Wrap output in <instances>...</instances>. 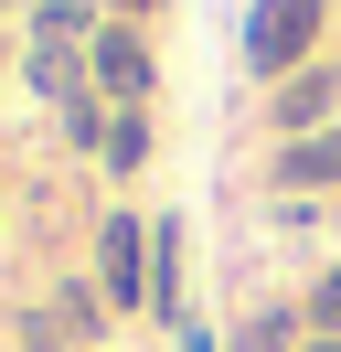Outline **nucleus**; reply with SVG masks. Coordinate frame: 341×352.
Listing matches in <instances>:
<instances>
[{"label": "nucleus", "instance_id": "nucleus-1", "mask_svg": "<svg viewBox=\"0 0 341 352\" xmlns=\"http://www.w3.org/2000/svg\"><path fill=\"white\" fill-rule=\"evenodd\" d=\"M320 22H331V0H245V65L256 75H298Z\"/></svg>", "mask_w": 341, "mask_h": 352}, {"label": "nucleus", "instance_id": "nucleus-2", "mask_svg": "<svg viewBox=\"0 0 341 352\" xmlns=\"http://www.w3.org/2000/svg\"><path fill=\"white\" fill-rule=\"evenodd\" d=\"M139 288H149V245H139V224H107V235H96V299H139Z\"/></svg>", "mask_w": 341, "mask_h": 352}, {"label": "nucleus", "instance_id": "nucleus-3", "mask_svg": "<svg viewBox=\"0 0 341 352\" xmlns=\"http://www.w3.org/2000/svg\"><path fill=\"white\" fill-rule=\"evenodd\" d=\"M21 75H32V96H54V107H85V65H75V43H43V32H32Z\"/></svg>", "mask_w": 341, "mask_h": 352}, {"label": "nucleus", "instance_id": "nucleus-4", "mask_svg": "<svg viewBox=\"0 0 341 352\" xmlns=\"http://www.w3.org/2000/svg\"><path fill=\"white\" fill-rule=\"evenodd\" d=\"M331 96H341V75H331V65H298L288 86H277V129H309V118L331 107Z\"/></svg>", "mask_w": 341, "mask_h": 352}, {"label": "nucleus", "instance_id": "nucleus-5", "mask_svg": "<svg viewBox=\"0 0 341 352\" xmlns=\"http://www.w3.org/2000/svg\"><path fill=\"white\" fill-rule=\"evenodd\" d=\"M96 75H107L118 96H139V86H149V43H139V32H96Z\"/></svg>", "mask_w": 341, "mask_h": 352}, {"label": "nucleus", "instance_id": "nucleus-6", "mask_svg": "<svg viewBox=\"0 0 341 352\" xmlns=\"http://www.w3.org/2000/svg\"><path fill=\"white\" fill-rule=\"evenodd\" d=\"M96 160H107V171H139V160H149V118H107Z\"/></svg>", "mask_w": 341, "mask_h": 352}, {"label": "nucleus", "instance_id": "nucleus-7", "mask_svg": "<svg viewBox=\"0 0 341 352\" xmlns=\"http://www.w3.org/2000/svg\"><path fill=\"white\" fill-rule=\"evenodd\" d=\"M277 171H288V182H341V129H331V139H298Z\"/></svg>", "mask_w": 341, "mask_h": 352}, {"label": "nucleus", "instance_id": "nucleus-8", "mask_svg": "<svg viewBox=\"0 0 341 352\" xmlns=\"http://www.w3.org/2000/svg\"><path fill=\"white\" fill-rule=\"evenodd\" d=\"M234 342H245V352H277V342H288V309H245V331H234Z\"/></svg>", "mask_w": 341, "mask_h": 352}, {"label": "nucleus", "instance_id": "nucleus-9", "mask_svg": "<svg viewBox=\"0 0 341 352\" xmlns=\"http://www.w3.org/2000/svg\"><path fill=\"white\" fill-rule=\"evenodd\" d=\"M309 320H320V342H341V267L309 288Z\"/></svg>", "mask_w": 341, "mask_h": 352}, {"label": "nucleus", "instance_id": "nucleus-10", "mask_svg": "<svg viewBox=\"0 0 341 352\" xmlns=\"http://www.w3.org/2000/svg\"><path fill=\"white\" fill-rule=\"evenodd\" d=\"M75 22H85V0H43V11H32V32H43V43H64Z\"/></svg>", "mask_w": 341, "mask_h": 352}, {"label": "nucleus", "instance_id": "nucleus-11", "mask_svg": "<svg viewBox=\"0 0 341 352\" xmlns=\"http://www.w3.org/2000/svg\"><path fill=\"white\" fill-rule=\"evenodd\" d=\"M21 352H64V331L54 320H21Z\"/></svg>", "mask_w": 341, "mask_h": 352}, {"label": "nucleus", "instance_id": "nucleus-12", "mask_svg": "<svg viewBox=\"0 0 341 352\" xmlns=\"http://www.w3.org/2000/svg\"><path fill=\"white\" fill-rule=\"evenodd\" d=\"M309 352H341V342H309Z\"/></svg>", "mask_w": 341, "mask_h": 352}, {"label": "nucleus", "instance_id": "nucleus-13", "mask_svg": "<svg viewBox=\"0 0 341 352\" xmlns=\"http://www.w3.org/2000/svg\"><path fill=\"white\" fill-rule=\"evenodd\" d=\"M128 11H139V0H128Z\"/></svg>", "mask_w": 341, "mask_h": 352}]
</instances>
